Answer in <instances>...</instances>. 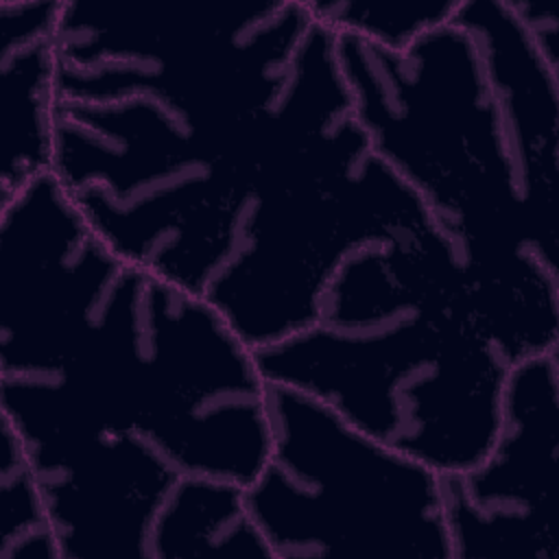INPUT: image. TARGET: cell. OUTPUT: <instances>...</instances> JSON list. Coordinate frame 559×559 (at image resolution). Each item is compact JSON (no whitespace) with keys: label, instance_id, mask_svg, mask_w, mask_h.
<instances>
[{"label":"cell","instance_id":"1","mask_svg":"<svg viewBox=\"0 0 559 559\" xmlns=\"http://www.w3.org/2000/svg\"><path fill=\"white\" fill-rule=\"evenodd\" d=\"M362 153L345 90L301 57L286 92L251 114L155 92L57 100L50 173L118 260L205 299L306 183Z\"/></svg>","mask_w":559,"mask_h":559},{"label":"cell","instance_id":"2","mask_svg":"<svg viewBox=\"0 0 559 559\" xmlns=\"http://www.w3.org/2000/svg\"><path fill=\"white\" fill-rule=\"evenodd\" d=\"M253 354L266 382L317 397L439 476L483 463L511 369L476 319L467 258L404 181L378 192L317 323Z\"/></svg>","mask_w":559,"mask_h":559},{"label":"cell","instance_id":"3","mask_svg":"<svg viewBox=\"0 0 559 559\" xmlns=\"http://www.w3.org/2000/svg\"><path fill=\"white\" fill-rule=\"evenodd\" d=\"M371 151L426 203L478 297L559 299V223L535 203L485 61L456 17L404 50L336 35Z\"/></svg>","mask_w":559,"mask_h":559},{"label":"cell","instance_id":"4","mask_svg":"<svg viewBox=\"0 0 559 559\" xmlns=\"http://www.w3.org/2000/svg\"><path fill=\"white\" fill-rule=\"evenodd\" d=\"M312 26L306 0H61L57 100L155 92L186 107L260 111L288 87Z\"/></svg>","mask_w":559,"mask_h":559},{"label":"cell","instance_id":"5","mask_svg":"<svg viewBox=\"0 0 559 559\" xmlns=\"http://www.w3.org/2000/svg\"><path fill=\"white\" fill-rule=\"evenodd\" d=\"M271 454L245 489L273 559H452L441 476L269 382Z\"/></svg>","mask_w":559,"mask_h":559},{"label":"cell","instance_id":"6","mask_svg":"<svg viewBox=\"0 0 559 559\" xmlns=\"http://www.w3.org/2000/svg\"><path fill=\"white\" fill-rule=\"evenodd\" d=\"M114 413L186 476L247 489L271 454L269 382L253 349L203 297L151 275Z\"/></svg>","mask_w":559,"mask_h":559},{"label":"cell","instance_id":"7","mask_svg":"<svg viewBox=\"0 0 559 559\" xmlns=\"http://www.w3.org/2000/svg\"><path fill=\"white\" fill-rule=\"evenodd\" d=\"M0 382L2 417L22 439L61 559H146L181 472L50 373H0Z\"/></svg>","mask_w":559,"mask_h":559},{"label":"cell","instance_id":"8","mask_svg":"<svg viewBox=\"0 0 559 559\" xmlns=\"http://www.w3.org/2000/svg\"><path fill=\"white\" fill-rule=\"evenodd\" d=\"M120 266L52 173L0 199V373L66 371Z\"/></svg>","mask_w":559,"mask_h":559},{"label":"cell","instance_id":"9","mask_svg":"<svg viewBox=\"0 0 559 559\" xmlns=\"http://www.w3.org/2000/svg\"><path fill=\"white\" fill-rule=\"evenodd\" d=\"M559 352L511 365L496 441L441 476L452 559H559Z\"/></svg>","mask_w":559,"mask_h":559},{"label":"cell","instance_id":"10","mask_svg":"<svg viewBox=\"0 0 559 559\" xmlns=\"http://www.w3.org/2000/svg\"><path fill=\"white\" fill-rule=\"evenodd\" d=\"M59 9L61 0L0 2V199L52 166Z\"/></svg>","mask_w":559,"mask_h":559},{"label":"cell","instance_id":"11","mask_svg":"<svg viewBox=\"0 0 559 559\" xmlns=\"http://www.w3.org/2000/svg\"><path fill=\"white\" fill-rule=\"evenodd\" d=\"M205 555L273 559L247 509L242 487L181 474L151 526L146 559Z\"/></svg>","mask_w":559,"mask_h":559},{"label":"cell","instance_id":"12","mask_svg":"<svg viewBox=\"0 0 559 559\" xmlns=\"http://www.w3.org/2000/svg\"><path fill=\"white\" fill-rule=\"evenodd\" d=\"M461 0H306L312 17L334 35H352L386 50H404L450 22Z\"/></svg>","mask_w":559,"mask_h":559},{"label":"cell","instance_id":"13","mask_svg":"<svg viewBox=\"0 0 559 559\" xmlns=\"http://www.w3.org/2000/svg\"><path fill=\"white\" fill-rule=\"evenodd\" d=\"M0 559H61L22 439L4 417L0 459Z\"/></svg>","mask_w":559,"mask_h":559},{"label":"cell","instance_id":"14","mask_svg":"<svg viewBox=\"0 0 559 559\" xmlns=\"http://www.w3.org/2000/svg\"><path fill=\"white\" fill-rule=\"evenodd\" d=\"M539 52L559 66V17L550 2L542 0H507Z\"/></svg>","mask_w":559,"mask_h":559}]
</instances>
